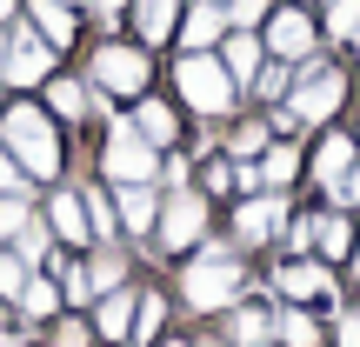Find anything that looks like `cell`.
Returning <instances> with one entry per match:
<instances>
[{
    "label": "cell",
    "instance_id": "obj_1",
    "mask_svg": "<svg viewBox=\"0 0 360 347\" xmlns=\"http://www.w3.org/2000/svg\"><path fill=\"white\" fill-rule=\"evenodd\" d=\"M0 141H7V154L20 160L27 174H60V141H53V127H47V114L40 107H13L7 120H0Z\"/></svg>",
    "mask_w": 360,
    "mask_h": 347
},
{
    "label": "cell",
    "instance_id": "obj_2",
    "mask_svg": "<svg viewBox=\"0 0 360 347\" xmlns=\"http://www.w3.org/2000/svg\"><path fill=\"white\" fill-rule=\"evenodd\" d=\"M180 294H187V308H233V294H240V267H233L227 247H207L200 260H193L187 274H180Z\"/></svg>",
    "mask_w": 360,
    "mask_h": 347
},
{
    "label": "cell",
    "instance_id": "obj_3",
    "mask_svg": "<svg viewBox=\"0 0 360 347\" xmlns=\"http://www.w3.org/2000/svg\"><path fill=\"white\" fill-rule=\"evenodd\" d=\"M174 80H180V101H193L200 114H227L233 107V74L220 61H207V53H180Z\"/></svg>",
    "mask_w": 360,
    "mask_h": 347
},
{
    "label": "cell",
    "instance_id": "obj_4",
    "mask_svg": "<svg viewBox=\"0 0 360 347\" xmlns=\"http://www.w3.org/2000/svg\"><path fill=\"white\" fill-rule=\"evenodd\" d=\"M53 67V47L34 34V27H13L7 47H0V80H13V87H34V80H47Z\"/></svg>",
    "mask_w": 360,
    "mask_h": 347
},
{
    "label": "cell",
    "instance_id": "obj_5",
    "mask_svg": "<svg viewBox=\"0 0 360 347\" xmlns=\"http://www.w3.org/2000/svg\"><path fill=\"white\" fill-rule=\"evenodd\" d=\"M287 107H294L300 120H327V114L340 107V74H334V67H321V61H300Z\"/></svg>",
    "mask_w": 360,
    "mask_h": 347
},
{
    "label": "cell",
    "instance_id": "obj_6",
    "mask_svg": "<svg viewBox=\"0 0 360 347\" xmlns=\"http://www.w3.org/2000/svg\"><path fill=\"white\" fill-rule=\"evenodd\" d=\"M147 174H154V147L120 120V127L107 134V180H114V187H141Z\"/></svg>",
    "mask_w": 360,
    "mask_h": 347
},
{
    "label": "cell",
    "instance_id": "obj_7",
    "mask_svg": "<svg viewBox=\"0 0 360 347\" xmlns=\"http://www.w3.org/2000/svg\"><path fill=\"white\" fill-rule=\"evenodd\" d=\"M94 87H101V94H141L147 87V53L101 47V53H94Z\"/></svg>",
    "mask_w": 360,
    "mask_h": 347
},
{
    "label": "cell",
    "instance_id": "obj_8",
    "mask_svg": "<svg viewBox=\"0 0 360 347\" xmlns=\"http://www.w3.org/2000/svg\"><path fill=\"white\" fill-rule=\"evenodd\" d=\"M200 227H207V201L180 187L174 201L160 207V241H167V247H193V241H200Z\"/></svg>",
    "mask_w": 360,
    "mask_h": 347
},
{
    "label": "cell",
    "instance_id": "obj_9",
    "mask_svg": "<svg viewBox=\"0 0 360 347\" xmlns=\"http://www.w3.org/2000/svg\"><path fill=\"white\" fill-rule=\"evenodd\" d=\"M267 47H274V53H287V61H307V47H314V27H307V13L281 7V13H274V27H267Z\"/></svg>",
    "mask_w": 360,
    "mask_h": 347
},
{
    "label": "cell",
    "instance_id": "obj_10",
    "mask_svg": "<svg viewBox=\"0 0 360 347\" xmlns=\"http://www.w3.org/2000/svg\"><path fill=\"white\" fill-rule=\"evenodd\" d=\"M227 34V7H214V0H200V7L187 13V27H180V40H187V53H207L214 40Z\"/></svg>",
    "mask_w": 360,
    "mask_h": 347
},
{
    "label": "cell",
    "instance_id": "obj_11",
    "mask_svg": "<svg viewBox=\"0 0 360 347\" xmlns=\"http://www.w3.org/2000/svg\"><path fill=\"white\" fill-rule=\"evenodd\" d=\"M34 34L47 40V47H67V40H74V13H67V0H34Z\"/></svg>",
    "mask_w": 360,
    "mask_h": 347
},
{
    "label": "cell",
    "instance_id": "obj_12",
    "mask_svg": "<svg viewBox=\"0 0 360 347\" xmlns=\"http://www.w3.org/2000/svg\"><path fill=\"white\" fill-rule=\"evenodd\" d=\"M154 220H160V201H154L147 180H141V187H120V227L141 234V227H154Z\"/></svg>",
    "mask_w": 360,
    "mask_h": 347
},
{
    "label": "cell",
    "instance_id": "obj_13",
    "mask_svg": "<svg viewBox=\"0 0 360 347\" xmlns=\"http://www.w3.org/2000/svg\"><path fill=\"white\" fill-rule=\"evenodd\" d=\"M281 220H287V201H247L233 227H240V241H267V234L281 227Z\"/></svg>",
    "mask_w": 360,
    "mask_h": 347
},
{
    "label": "cell",
    "instance_id": "obj_14",
    "mask_svg": "<svg viewBox=\"0 0 360 347\" xmlns=\"http://www.w3.org/2000/svg\"><path fill=\"white\" fill-rule=\"evenodd\" d=\"M127 321H134V301H127V287H107V294H101V321H94V334H107V341H127Z\"/></svg>",
    "mask_w": 360,
    "mask_h": 347
},
{
    "label": "cell",
    "instance_id": "obj_15",
    "mask_svg": "<svg viewBox=\"0 0 360 347\" xmlns=\"http://www.w3.org/2000/svg\"><path fill=\"white\" fill-rule=\"evenodd\" d=\"M220 67H227L233 80H254L260 74V40L247 34V27H233V34H227V61H220Z\"/></svg>",
    "mask_w": 360,
    "mask_h": 347
},
{
    "label": "cell",
    "instance_id": "obj_16",
    "mask_svg": "<svg viewBox=\"0 0 360 347\" xmlns=\"http://www.w3.org/2000/svg\"><path fill=\"white\" fill-rule=\"evenodd\" d=\"M53 227H60L67 241H87V234H94L87 201H80V194H53Z\"/></svg>",
    "mask_w": 360,
    "mask_h": 347
},
{
    "label": "cell",
    "instance_id": "obj_17",
    "mask_svg": "<svg viewBox=\"0 0 360 347\" xmlns=\"http://www.w3.org/2000/svg\"><path fill=\"white\" fill-rule=\"evenodd\" d=\"M274 287H281V294H294V301H307V294H321V287H327V274L314 267V260H294V267L274 274Z\"/></svg>",
    "mask_w": 360,
    "mask_h": 347
},
{
    "label": "cell",
    "instance_id": "obj_18",
    "mask_svg": "<svg viewBox=\"0 0 360 347\" xmlns=\"http://www.w3.org/2000/svg\"><path fill=\"white\" fill-rule=\"evenodd\" d=\"M134 27H141V40H167L174 34V0H134Z\"/></svg>",
    "mask_w": 360,
    "mask_h": 347
},
{
    "label": "cell",
    "instance_id": "obj_19",
    "mask_svg": "<svg viewBox=\"0 0 360 347\" xmlns=\"http://www.w3.org/2000/svg\"><path fill=\"white\" fill-rule=\"evenodd\" d=\"M174 127H180V120H174V114H167L160 101H147L141 114H134V134H141L147 147H167V141H174Z\"/></svg>",
    "mask_w": 360,
    "mask_h": 347
},
{
    "label": "cell",
    "instance_id": "obj_20",
    "mask_svg": "<svg viewBox=\"0 0 360 347\" xmlns=\"http://www.w3.org/2000/svg\"><path fill=\"white\" fill-rule=\"evenodd\" d=\"M314 168H321V180L334 187V180L354 168V141H347V134H327V141H321V154H314Z\"/></svg>",
    "mask_w": 360,
    "mask_h": 347
},
{
    "label": "cell",
    "instance_id": "obj_21",
    "mask_svg": "<svg viewBox=\"0 0 360 347\" xmlns=\"http://www.w3.org/2000/svg\"><path fill=\"white\" fill-rule=\"evenodd\" d=\"M267 334H274V321H267L260 308H233V321H227V341H233V347H260Z\"/></svg>",
    "mask_w": 360,
    "mask_h": 347
},
{
    "label": "cell",
    "instance_id": "obj_22",
    "mask_svg": "<svg viewBox=\"0 0 360 347\" xmlns=\"http://www.w3.org/2000/svg\"><path fill=\"white\" fill-rule=\"evenodd\" d=\"M274 334H281L287 347H321V327H314L307 314H281V321H274Z\"/></svg>",
    "mask_w": 360,
    "mask_h": 347
},
{
    "label": "cell",
    "instance_id": "obj_23",
    "mask_svg": "<svg viewBox=\"0 0 360 347\" xmlns=\"http://www.w3.org/2000/svg\"><path fill=\"white\" fill-rule=\"evenodd\" d=\"M347 220H327V214H314V247H321V254H347Z\"/></svg>",
    "mask_w": 360,
    "mask_h": 347
},
{
    "label": "cell",
    "instance_id": "obj_24",
    "mask_svg": "<svg viewBox=\"0 0 360 347\" xmlns=\"http://www.w3.org/2000/svg\"><path fill=\"white\" fill-rule=\"evenodd\" d=\"M47 101H53V114H87V87H80V80H53V87H47Z\"/></svg>",
    "mask_w": 360,
    "mask_h": 347
},
{
    "label": "cell",
    "instance_id": "obj_25",
    "mask_svg": "<svg viewBox=\"0 0 360 347\" xmlns=\"http://www.w3.org/2000/svg\"><path fill=\"white\" fill-rule=\"evenodd\" d=\"M13 247H20V260H40V254H47V220L27 214L20 227H13Z\"/></svg>",
    "mask_w": 360,
    "mask_h": 347
},
{
    "label": "cell",
    "instance_id": "obj_26",
    "mask_svg": "<svg viewBox=\"0 0 360 347\" xmlns=\"http://www.w3.org/2000/svg\"><path fill=\"white\" fill-rule=\"evenodd\" d=\"M294 168H300L294 147H274V154L260 160V180H267V187H287V180H294Z\"/></svg>",
    "mask_w": 360,
    "mask_h": 347
},
{
    "label": "cell",
    "instance_id": "obj_27",
    "mask_svg": "<svg viewBox=\"0 0 360 347\" xmlns=\"http://www.w3.org/2000/svg\"><path fill=\"white\" fill-rule=\"evenodd\" d=\"M327 27H334V40H354L360 34V0H334L327 7Z\"/></svg>",
    "mask_w": 360,
    "mask_h": 347
},
{
    "label": "cell",
    "instance_id": "obj_28",
    "mask_svg": "<svg viewBox=\"0 0 360 347\" xmlns=\"http://www.w3.org/2000/svg\"><path fill=\"white\" fill-rule=\"evenodd\" d=\"M20 287H27V260L20 254H0V294L20 301Z\"/></svg>",
    "mask_w": 360,
    "mask_h": 347
},
{
    "label": "cell",
    "instance_id": "obj_29",
    "mask_svg": "<svg viewBox=\"0 0 360 347\" xmlns=\"http://www.w3.org/2000/svg\"><path fill=\"white\" fill-rule=\"evenodd\" d=\"M53 301H60V294H53L47 281H34V274H27V287H20V308H27V314H53Z\"/></svg>",
    "mask_w": 360,
    "mask_h": 347
},
{
    "label": "cell",
    "instance_id": "obj_30",
    "mask_svg": "<svg viewBox=\"0 0 360 347\" xmlns=\"http://www.w3.org/2000/svg\"><path fill=\"white\" fill-rule=\"evenodd\" d=\"M20 220H27V194H0V241H13Z\"/></svg>",
    "mask_w": 360,
    "mask_h": 347
},
{
    "label": "cell",
    "instance_id": "obj_31",
    "mask_svg": "<svg viewBox=\"0 0 360 347\" xmlns=\"http://www.w3.org/2000/svg\"><path fill=\"white\" fill-rule=\"evenodd\" d=\"M227 7H233V13H227V27H254L260 13H267V0H227Z\"/></svg>",
    "mask_w": 360,
    "mask_h": 347
},
{
    "label": "cell",
    "instance_id": "obj_32",
    "mask_svg": "<svg viewBox=\"0 0 360 347\" xmlns=\"http://www.w3.org/2000/svg\"><path fill=\"white\" fill-rule=\"evenodd\" d=\"M327 194H334L340 207H354V201H360V168H347V174H340V180H334Z\"/></svg>",
    "mask_w": 360,
    "mask_h": 347
},
{
    "label": "cell",
    "instance_id": "obj_33",
    "mask_svg": "<svg viewBox=\"0 0 360 347\" xmlns=\"http://www.w3.org/2000/svg\"><path fill=\"white\" fill-rule=\"evenodd\" d=\"M0 194H27V187H20V168H13L7 147H0Z\"/></svg>",
    "mask_w": 360,
    "mask_h": 347
},
{
    "label": "cell",
    "instance_id": "obj_34",
    "mask_svg": "<svg viewBox=\"0 0 360 347\" xmlns=\"http://www.w3.org/2000/svg\"><path fill=\"white\" fill-rule=\"evenodd\" d=\"M260 94H294V74H281V67H267V74H260Z\"/></svg>",
    "mask_w": 360,
    "mask_h": 347
},
{
    "label": "cell",
    "instance_id": "obj_35",
    "mask_svg": "<svg viewBox=\"0 0 360 347\" xmlns=\"http://www.w3.org/2000/svg\"><path fill=\"white\" fill-rule=\"evenodd\" d=\"M94 294V281H87V267H67V301H87Z\"/></svg>",
    "mask_w": 360,
    "mask_h": 347
},
{
    "label": "cell",
    "instance_id": "obj_36",
    "mask_svg": "<svg viewBox=\"0 0 360 347\" xmlns=\"http://www.w3.org/2000/svg\"><path fill=\"white\" fill-rule=\"evenodd\" d=\"M287 247H294V254H300V247H314V220H294V234H287Z\"/></svg>",
    "mask_w": 360,
    "mask_h": 347
},
{
    "label": "cell",
    "instance_id": "obj_37",
    "mask_svg": "<svg viewBox=\"0 0 360 347\" xmlns=\"http://www.w3.org/2000/svg\"><path fill=\"white\" fill-rule=\"evenodd\" d=\"M87 334H94V327H80V321H67V327H60V347H87Z\"/></svg>",
    "mask_w": 360,
    "mask_h": 347
},
{
    "label": "cell",
    "instance_id": "obj_38",
    "mask_svg": "<svg viewBox=\"0 0 360 347\" xmlns=\"http://www.w3.org/2000/svg\"><path fill=\"white\" fill-rule=\"evenodd\" d=\"M340 347H360V321H340Z\"/></svg>",
    "mask_w": 360,
    "mask_h": 347
},
{
    "label": "cell",
    "instance_id": "obj_39",
    "mask_svg": "<svg viewBox=\"0 0 360 347\" xmlns=\"http://www.w3.org/2000/svg\"><path fill=\"white\" fill-rule=\"evenodd\" d=\"M120 7H127V0H94V13H101V20H114Z\"/></svg>",
    "mask_w": 360,
    "mask_h": 347
},
{
    "label": "cell",
    "instance_id": "obj_40",
    "mask_svg": "<svg viewBox=\"0 0 360 347\" xmlns=\"http://www.w3.org/2000/svg\"><path fill=\"white\" fill-rule=\"evenodd\" d=\"M0 20H13V0H0Z\"/></svg>",
    "mask_w": 360,
    "mask_h": 347
},
{
    "label": "cell",
    "instance_id": "obj_41",
    "mask_svg": "<svg viewBox=\"0 0 360 347\" xmlns=\"http://www.w3.org/2000/svg\"><path fill=\"white\" fill-rule=\"evenodd\" d=\"M0 347H20V334H0Z\"/></svg>",
    "mask_w": 360,
    "mask_h": 347
},
{
    "label": "cell",
    "instance_id": "obj_42",
    "mask_svg": "<svg viewBox=\"0 0 360 347\" xmlns=\"http://www.w3.org/2000/svg\"><path fill=\"white\" fill-rule=\"evenodd\" d=\"M354 274H360V254H354Z\"/></svg>",
    "mask_w": 360,
    "mask_h": 347
},
{
    "label": "cell",
    "instance_id": "obj_43",
    "mask_svg": "<svg viewBox=\"0 0 360 347\" xmlns=\"http://www.w3.org/2000/svg\"><path fill=\"white\" fill-rule=\"evenodd\" d=\"M354 47H360V34H354Z\"/></svg>",
    "mask_w": 360,
    "mask_h": 347
},
{
    "label": "cell",
    "instance_id": "obj_44",
    "mask_svg": "<svg viewBox=\"0 0 360 347\" xmlns=\"http://www.w3.org/2000/svg\"><path fill=\"white\" fill-rule=\"evenodd\" d=\"M67 7H74V0H67Z\"/></svg>",
    "mask_w": 360,
    "mask_h": 347
}]
</instances>
